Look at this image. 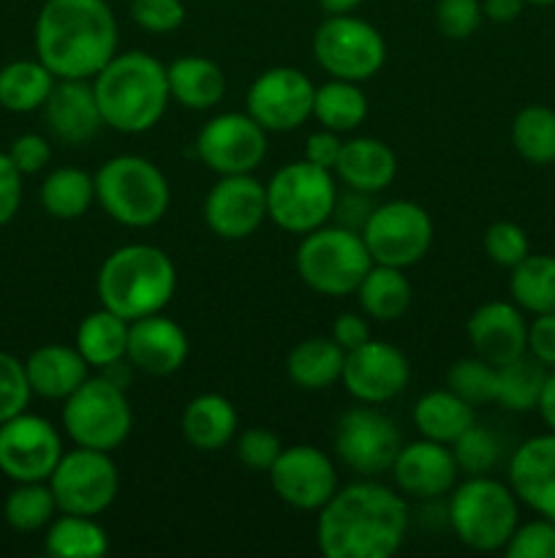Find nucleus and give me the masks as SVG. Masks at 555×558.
Returning a JSON list of instances; mask_svg holds the SVG:
<instances>
[{
  "label": "nucleus",
  "instance_id": "obj_15",
  "mask_svg": "<svg viewBox=\"0 0 555 558\" xmlns=\"http://www.w3.org/2000/svg\"><path fill=\"white\" fill-rule=\"evenodd\" d=\"M63 452L58 428L38 414L0 423V472L14 483H47Z\"/></svg>",
  "mask_w": 555,
  "mask_h": 558
},
{
  "label": "nucleus",
  "instance_id": "obj_20",
  "mask_svg": "<svg viewBox=\"0 0 555 558\" xmlns=\"http://www.w3.org/2000/svg\"><path fill=\"white\" fill-rule=\"evenodd\" d=\"M466 336L473 354L490 365H504L528 354V322L515 303L490 300L479 305L466 322Z\"/></svg>",
  "mask_w": 555,
  "mask_h": 558
},
{
  "label": "nucleus",
  "instance_id": "obj_48",
  "mask_svg": "<svg viewBox=\"0 0 555 558\" xmlns=\"http://www.w3.org/2000/svg\"><path fill=\"white\" fill-rule=\"evenodd\" d=\"M131 20L147 33H172L185 22L183 0H131Z\"/></svg>",
  "mask_w": 555,
  "mask_h": 558
},
{
  "label": "nucleus",
  "instance_id": "obj_10",
  "mask_svg": "<svg viewBox=\"0 0 555 558\" xmlns=\"http://www.w3.org/2000/svg\"><path fill=\"white\" fill-rule=\"evenodd\" d=\"M313 58L332 80L368 82L384 69L386 41L359 16H326L313 33Z\"/></svg>",
  "mask_w": 555,
  "mask_h": 558
},
{
  "label": "nucleus",
  "instance_id": "obj_21",
  "mask_svg": "<svg viewBox=\"0 0 555 558\" xmlns=\"http://www.w3.org/2000/svg\"><path fill=\"white\" fill-rule=\"evenodd\" d=\"M390 472L400 494L430 501L452 494L460 469H457L455 456H452V447L419 439L400 447Z\"/></svg>",
  "mask_w": 555,
  "mask_h": 558
},
{
  "label": "nucleus",
  "instance_id": "obj_43",
  "mask_svg": "<svg viewBox=\"0 0 555 558\" xmlns=\"http://www.w3.org/2000/svg\"><path fill=\"white\" fill-rule=\"evenodd\" d=\"M484 254L493 265L511 270L531 254V243L520 223L515 221H495L484 232Z\"/></svg>",
  "mask_w": 555,
  "mask_h": 558
},
{
  "label": "nucleus",
  "instance_id": "obj_2",
  "mask_svg": "<svg viewBox=\"0 0 555 558\" xmlns=\"http://www.w3.org/2000/svg\"><path fill=\"white\" fill-rule=\"evenodd\" d=\"M33 41L58 80H92L118 54V20L107 0H47Z\"/></svg>",
  "mask_w": 555,
  "mask_h": 558
},
{
  "label": "nucleus",
  "instance_id": "obj_18",
  "mask_svg": "<svg viewBox=\"0 0 555 558\" xmlns=\"http://www.w3.org/2000/svg\"><path fill=\"white\" fill-rule=\"evenodd\" d=\"M408 376L411 368L400 349L368 338L362 347L346 352L341 381L354 401L381 407L406 390Z\"/></svg>",
  "mask_w": 555,
  "mask_h": 558
},
{
  "label": "nucleus",
  "instance_id": "obj_46",
  "mask_svg": "<svg viewBox=\"0 0 555 558\" xmlns=\"http://www.w3.org/2000/svg\"><path fill=\"white\" fill-rule=\"evenodd\" d=\"M33 390L27 381L25 363L9 352H0V423L25 412Z\"/></svg>",
  "mask_w": 555,
  "mask_h": 558
},
{
  "label": "nucleus",
  "instance_id": "obj_16",
  "mask_svg": "<svg viewBox=\"0 0 555 558\" xmlns=\"http://www.w3.org/2000/svg\"><path fill=\"white\" fill-rule=\"evenodd\" d=\"M196 156L215 174H254L267 156V131L248 112H223L196 134Z\"/></svg>",
  "mask_w": 555,
  "mask_h": 558
},
{
  "label": "nucleus",
  "instance_id": "obj_54",
  "mask_svg": "<svg viewBox=\"0 0 555 558\" xmlns=\"http://www.w3.org/2000/svg\"><path fill=\"white\" fill-rule=\"evenodd\" d=\"M526 5V0H482V14L495 25H509L522 14Z\"/></svg>",
  "mask_w": 555,
  "mask_h": 558
},
{
  "label": "nucleus",
  "instance_id": "obj_7",
  "mask_svg": "<svg viewBox=\"0 0 555 558\" xmlns=\"http://www.w3.org/2000/svg\"><path fill=\"white\" fill-rule=\"evenodd\" d=\"M297 272L308 289L324 298H346L357 292L373 267L362 232L351 227H319L303 234L297 248Z\"/></svg>",
  "mask_w": 555,
  "mask_h": 558
},
{
  "label": "nucleus",
  "instance_id": "obj_30",
  "mask_svg": "<svg viewBox=\"0 0 555 558\" xmlns=\"http://www.w3.org/2000/svg\"><path fill=\"white\" fill-rule=\"evenodd\" d=\"M343 363H346V352L332 338L313 336L299 341L288 352L286 374L292 385H297L299 390L319 392L330 390L332 385L341 381Z\"/></svg>",
  "mask_w": 555,
  "mask_h": 558
},
{
  "label": "nucleus",
  "instance_id": "obj_25",
  "mask_svg": "<svg viewBox=\"0 0 555 558\" xmlns=\"http://www.w3.org/2000/svg\"><path fill=\"white\" fill-rule=\"evenodd\" d=\"M397 174V158L386 142L375 136H354L343 142L341 158L335 163V178L348 191L359 194H381L390 189Z\"/></svg>",
  "mask_w": 555,
  "mask_h": 558
},
{
  "label": "nucleus",
  "instance_id": "obj_55",
  "mask_svg": "<svg viewBox=\"0 0 555 558\" xmlns=\"http://www.w3.org/2000/svg\"><path fill=\"white\" fill-rule=\"evenodd\" d=\"M536 412L542 417V423L547 425V430H555V371H547V376H544Z\"/></svg>",
  "mask_w": 555,
  "mask_h": 558
},
{
  "label": "nucleus",
  "instance_id": "obj_9",
  "mask_svg": "<svg viewBox=\"0 0 555 558\" xmlns=\"http://www.w3.org/2000/svg\"><path fill=\"white\" fill-rule=\"evenodd\" d=\"M63 428L76 447L118 450L134 428L125 390L107 376H87L63 401Z\"/></svg>",
  "mask_w": 555,
  "mask_h": 558
},
{
  "label": "nucleus",
  "instance_id": "obj_42",
  "mask_svg": "<svg viewBox=\"0 0 555 558\" xmlns=\"http://www.w3.org/2000/svg\"><path fill=\"white\" fill-rule=\"evenodd\" d=\"M452 456H455L460 474H468V477H473V474H490V469H493L501 458V441L493 430L473 423L471 428L452 445Z\"/></svg>",
  "mask_w": 555,
  "mask_h": 558
},
{
  "label": "nucleus",
  "instance_id": "obj_23",
  "mask_svg": "<svg viewBox=\"0 0 555 558\" xmlns=\"http://www.w3.org/2000/svg\"><path fill=\"white\" fill-rule=\"evenodd\" d=\"M509 488L520 505L555 521V430L531 436L511 452Z\"/></svg>",
  "mask_w": 555,
  "mask_h": 558
},
{
  "label": "nucleus",
  "instance_id": "obj_5",
  "mask_svg": "<svg viewBox=\"0 0 555 558\" xmlns=\"http://www.w3.org/2000/svg\"><path fill=\"white\" fill-rule=\"evenodd\" d=\"M96 202L112 221L131 229H147L166 216L172 189L166 174L150 158L123 153L98 167Z\"/></svg>",
  "mask_w": 555,
  "mask_h": 558
},
{
  "label": "nucleus",
  "instance_id": "obj_49",
  "mask_svg": "<svg viewBox=\"0 0 555 558\" xmlns=\"http://www.w3.org/2000/svg\"><path fill=\"white\" fill-rule=\"evenodd\" d=\"M9 158L22 174H36L49 163L52 147H49V142L41 134H22L11 142Z\"/></svg>",
  "mask_w": 555,
  "mask_h": 558
},
{
  "label": "nucleus",
  "instance_id": "obj_52",
  "mask_svg": "<svg viewBox=\"0 0 555 558\" xmlns=\"http://www.w3.org/2000/svg\"><path fill=\"white\" fill-rule=\"evenodd\" d=\"M341 150H343L341 134L330 129H319L308 136V142H305V161L335 172V163L337 158H341Z\"/></svg>",
  "mask_w": 555,
  "mask_h": 558
},
{
  "label": "nucleus",
  "instance_id": "obj_34",
  "mask_svg": "<svg viewBox=\"0 0 555 558\" xmlns=\"http://www.w3.org/2000/svg\"><path fill=\"white\" fill-rule=\"evenodd\" d=\"M58 76L41 60H14L0 69V107L9 112H36L47 104Z\"/></svg>",
  "mask_w": 555,
  "mask_h": 558
},
{
  "label": "nucleus",
  "instance_id": "obj_8",
  "mask_svg": "<svg viewBox=\"0 0 555 558\" xmlns=\"http://www.w3.org/2000/svg\"><path fill=\"white\" fill-rule=\"evenodd\" d=\"M337 205L335 172L310 161H292L267 183V218L288 234L324 227Z\"/></svg>",
  "mask_w": 555,
  "mask_h": 558
},
{
  "label": "nucleus",
  "instance_id": "obj_36",
  "mask_svg": "<svg viewBox=\"0 0 555 558\" xmlns=\"http://www.w3.org/2000/svg\"><path fill=\"white\" fill-rule=\"evenodd\" d=\"M313 118L319 120L321 129L348 134V131L359 129L368 118V96L359 87V82L330 80L316 87Z\"/></svg>",
  "mask_w": 555,
  "mask_h": 558
},
{
  "label": "nucleus",
  "instance_id": "obj_44",
  "mask_svg": "<svg viewBox=\"0 0 555 558\" xmlns=\"http://www.w3.org/2000/svg\"><path fill=\"white\" fill-rule=\"evenodd\" d=\"M504 554L509 558H555V521L536 515L528 523H517Z\"/></svg>",
  "mask_w": 555,
  "mask_h": 558
},
{
  "label": "nucleus",
  "instance_id": "obj_14",
  "mask_svg": "<svg viewBox=\"0 0 555 558\" xmlns=\"http://www.w3.org/2000/svg\"><path fill=\"white\" fill-rule=\"evenodd\" d=\"M313 96L316 85L308 74L292 65H275L250 82L245 112L264 131L286 134L313 118Z\"/></svg>",
  "mask_w": 555,
  "mask_h": 558
},
{
  "label": "nucleus",
  "instance_id": "obj_26",
  "mask_svg": "<svg viewBox=\"0 0 555 558\" xmlns=\"http://www.w3.org/2000/svg\"><path fill=\"white\" fill-rule=\"evenodd\" d=\"M87 371L90 365L82 357L79 349L63 347V343L38 347L25 360V374L33 396H41L47 401H65L87 379Z\"/></svg>",
  "mask_w": 555,
  "mask_h": 558
},
{
  "label": "nucleus",
  "instance_id": "obj_17",
  "mask_svg": "<svg viewBox=\"0 0 555 558\" xmlns=\"http://www.w3.org/2000/svg\"><path fill=\"white\" fill-rule=\"evenodd\" d=\"M267 477L283 505L303 512H319L337 490L335 463L313 445L283 447Z\"/></svg>",
  "mask_w": 555,
  "mask_h": 558
},
{
  "label": "nucleus",
  "instance_id": "obj_41",
  "mask_svg": "<svg viewBox=\"0 0 555 558\" xmlns=\"http://www.w3.org/2000/svg\"><path fill=\"white\" fill-rule=\"evenodd\" d=\"M446 387L471 407L495 401V365L482 357H462L446 371Z\"/></svg>",
  "mask_w": 555,
  "mask_h": 558
},
{
  "label": "nucleus",
  "instance_id": "obj_39",
  "mask_svg": "<svg viewBox=\"0 0 555 558\" xmlns=\"http://www.w3.org/2000/svg\"><path fill=\"white\" fill-rule=\"evenodd\" d=\"M511 145L533 167L555 163V109L542 104L522 107L511 120Z\"/></svg>",
  "mask_w": 555,
  "mask_h": 558
},
{
  "label": "nucleus",
  "instance_id": "obj_31",
  "mask_svg": "<svg viewBox=\"0 0 555 558\" xmlns=\"http://www.w3.org/2000/svg\"><path fill=\"white\" fill-rule=\"evenodd\" d=\"M354 294H357L359 308L365 311V316L375 322H395L411 305L414 289L406 270L390 265H375L373 262V267H370L368 276L362 278V283H359Z\"/></svg>",
  "mask_w": 555,
  "mask_h": 558
},
{
  "label": "nucleus",
  "instance_id": "obj_53",
  "mask_svg": "<svg viewBox=\"0 0 555 558\" xmlns=\"http://www.w3.org/2000/svg\"><path fill=\"white\" fill-rule=\"evenodd\" d=\"M330 338L343 349V352H351V349L362 347L370 338V325L362 314H341L332 322Z\"/></svg>",
  "mask_w": 555,
  "mask_h": 558
},
{
  "label": "nucleus",
  "instance_id": "obj_1",
  "mask_svg": "<svg viewBox=\"0 0 555 558\" xmlns=\"http://www.w3.org/2000/svg\"><path fill=\"white\" fill-rule=\"evenodd\" d=\"M406 534V499L375 477L337 488L316 523V543L326 558H390Z\"/></svg>",
  "mask_w": 555,
  "mask_h": 558
},
{
  "label": "nucleus",
  "instance_id": "obj_57",
  "mask_svg": "<svg viewBox=\"0 0 555 558\" xmlns=\"http://www.w3.org/2000/svg\"><path fill=\"white\" fill-rule=\"evenodd\" d=\"M528 5H555V0H526Z\"/></svg>",
  "mask_w": 555,
  "mask_h": 558
},
{
  "label": "nucleus",
  "instance_id": "obj_24",
  "mask_svg": "<svg viewBox=\"0 0 555 558\" xmlns=\"http://www.w3.org/2000/svg\"><path fill=\"white\" fill-rule=\"evenodd\" d=\"M41 109L47 129L65 145H85L103 125L92 82L87 80H58Z\"/></svg>",
  "mask_w": 555,
  "mask_h": 558
},
{
  "label": "nucleus",
  "instance_id": "obj_19",
  "mask_svg": "<svg viewBox=\"0 0 555 558\" xmlns=\"http://www.w3.org/2000/svg\"><path fill=\"white\" fill-rule=\"evenodd\" d=\"M207 229L221 240H245L267 218V185L254 174H221L201 207Z\"/></svg>",
  "mask_w": 555,
  "mask_h": 558
},
{
  "label": "nucleus",
  "instance_id": "obj_37",
  "mask_svg": "<svg viewBox=\"0 0 555 558\" xmlns=\"http://www.w3.org/2000/svg\"><path fill=\"white\" fill-rule=\"evenodd\" d=\"M92 202H96V180L85 169L60 167L44 178L41 205L52 218L74 221L90 210Z\"/></svg>",
  "mask_w": 555,
  "mask_h": 558
},
{
  "label": "nucleus",
  "instance_id": "obj_38",
  "mask_svg": "<svg viewBox=\"0 0 555 558\" xmlns=\"http://www.w3.org/2000/svg\"><path fill=\"white\" fill-rule=\"evenodd\" d=\"M544 376H547V368L539 365L531 354L498 365L495 368V403H501L506 412H533Z\"/></svg>",
  "mask_w": 555,
  "mask_h": 558
},
{
  "label": "nucleus",
  "instance_id": "obj_12",
  "mask_svg": "<svg viewBox=\"0 0 555 558\" xmlns=\"http://www.w3.org/2000/svg\"><path fill=\"white\" fill-rule=\"evenodd\" d=\"M47 483L60 512L98 518L118 499L120 472L109 452L76 447L60 456Z\"/></svg>",
  "mask_w": 555,
  "mask_h": 558
},
{
  "label": "nucleus",
  "instance_id": "obj_11",
  "mask_svg": "<svg viewBox=\"0 0 555 558\" xmlns=\"http://www.w3.org/2000/svg\"><path fill=\"white\" fill-rule=\"evenodd\" d=\"M359 232L375 265L400 267V270L422 262L433 245L430 213L408 199L375 205Z\"/></svg>",
  "mask_w": 555,
  "mask_h": 558
},
{
  "label": "nucleus",
  "instance_id": "obj_28",
  "mask_svg": "<svg viewBox=\"0 0 555 558\" xmlns=\"http://www.w3.org/2000/svg\"><path fill=\"white\" fill-rule=\"evenodd\" d=\"M169 93L174 101L194 112L218 107L226 96V76L212 63L210 58L201 54H183L166 65Z\"/></svg>",
  "mask_w": 555,
  "mask_h": 558
},
{
  "label": "nucleus",
  "instance_id": "obj_35",
  "mask_svg": "<svg viewBox=\"0 0 555 558\" xmlns=\"http://www.w3.org/2000/svg\"><path fill=\"white\" fill-rule=\"evenodd\" d=\"M44 550L54 558H98L109 554V534L92 515L63 512L49 523Z\"/></svg>",
  "mask_w": 555,
  "mask_h": 558
},
{
  "label": "nucleus",
  "instance_id": "obj_51",
  "mask_svg": "<svg viewBox=\"0 0 555 558\" xmlns=\"http://www.w3.org/2000/svg\"><path fill=\"white\" fill-rule=\"evenodd\" d=\"M22 178L25 174L14 167L9 153H0V227L16 216L22 205Z\"/></svg>",
  "mask_w": 555,
  "mask_h": 558
},
{
  "label": "nucleus",
  "instance_id": "obj_33",
  "mask_svg": "<svg viewBox=\"0 0 555 558\" xmlns=\"http://www.w3.org/2000/svg\"><path fill=\"white\" fill-rule=\"evenodd\" d=\"M509 298L522 314H555V254H528L511 267Z\"/></svg>",
  "mask_w": 555,
  "mask_h": 558
},
{
  "label": "nucleus",
  "instance_id": "obj_32",
  "mask_svg": "<svg viewBox=\"0 0 555 558\" xmlns=\"http://www.w3.org/2000/svg\"><path fill=\"white\" fill-rule=\"evenodd\" d=\"M128 325L123 316L112 314L109 308H98L82 319L79 330H76V343L82 357L87 360L90 368H109V365L125 360V349H128Z\"/></svg>",
  "mask_w": 555,
  "mask_h": 558
},
{
  "label": "nucleus",
  "instance_id": "obj_47",
  "mask_svg": "<svg viewBox=\"0 0 555 558\" xmlns=\"http://www.w3.org/2000/svg\"><path fill=\"white\" fill-rule=\"evenodd\" d=\"M234 450H237L239 463H243L245 469H250V472H270L275 458L281 456L283 445L272 430L248 428L237 436Z\"/></svg>",
  "mask_w": 555,
  "mask_h": 558
},
{
  "label": "nucleus",
  "instance_id": "obj_29",
  "mask_svg": "<svg viewBox=\"0 0 555 558\" xmlns=\"http://www.w3.org/2000/svg\"><path fill=\"white\" fill-rule=\"evenodd\" d=\"M414 428L419 430L422 439L439 441V445L452 447L473 423L477 414L468 401L446 387V390L424 392L417 403H414Z\"/></svg>",
  "mask_w": 555,
  "mask_h": 558
},
{
  "label": "nucleus",
  "instance_id": "obj_50",
  "mask_svg": "<svg viewBox=\"0 0 555 558\" xmlns=\"http://www.w3.org/2000/svg\"><path fill=\"white\" fill-rule=\"evenodd\" d=\"M528 354L547 371H555V314L533 316L528 325Z\"/></svg>",
  "mask_w": 555,
  "mask_h": 558
},
{
  "label": "nucleus",
  "instance_id": "obj_3",
  "mask_svg": "<svg viewBox=\"0 0 555 558\" xmlns=\"http://www.w3.org/2000/svg\"><path fill=\"white\" fill-rule=\"evenodd\" d=\"M103 125L120 134H145L161 123L169 107L166 65L150 52H118L92 76Z\"/></svg>",
  "mask_w": 555,
  "mask_h": 558
},
{
  "label": "nucleus",
  "instance_id": "obj_27",
  "mask_svg": "<svg viewBox=\"0 0 555 558\" xmlns=\"http://www.w3.org/2000/svg\"><path fill=\"white\" fill-rule=\"evenodd\" d=\"M237 409L226 396L218 392H205L188 401L180 417V430L183 439L199 452H218L232 445L237 436Z\"/></svg>",
  "mask_w": 555,
  "mask_h": 558
},
{
  "label": "nucleus",
  "instance_id": "obj_13",
  "mask_svg": "<svg viewBox=\"0 0 555 558\" xmlns=\"http://www.w3.org/2000/svg\"><path fill=\"white\" fill-rule=\"evenodd\" d=\"M403 439L397 425L370 403L341 414L335 428V452L359 477H381L390 472Z\"/></svg>",
  "mask_w": 555,
  "mask_h": 558
},
{
  "label": "nucleus",
  "instance_id": "obj_4",
  "mask_svg": "<svg viewBox=\"0 0 555 558\" xmlns=\"http://www.w3.org/2000/svg\"><path fill=\"white\" fill-rule=\"evenodd\" d=\"M177 270L166 251L147 243H128L103 259L96 278V292L103 308L125 322L161 314L174 298Z\"/></svg>",
  "mask_w": 555,
  "mask_h": 558
},
{
  "label": "nucleus",
  "instance_id": "obj_56",
  "mask_svg": "<svg viewBox=\"0 0 555 558\" xmlns=\"http://www.w3.org/2000/svg\"><path fill=\"white\" fill-rule=\"evenodd\" d=\"M319 5L326 11V16H337V14H354V11L362 5V0H319Z\"/></svg>",
  "mask_w": 555,
  "mask_h": 558
},
{
  "label": "nucleus",
  "instance_id": "obj_6",
  "mask_svg": "<svg viewBox=\"0 0 555 558\" xmlns=\"http://www.w3.org/2000/svg\"><path fill=\"white\" fill-rule=\"evenodd\" d=\"M449 523L455 537L479 554L504 550L520 523V501L506 483L473 474L452 488Z\"/></svg>",
  "mask_w": 555,
  "mask_h": 558
},
{
  "label": "nucleus",
  "instance_id": "obj_22",
  "mask_svg": "<svg viewBox=\"0 0 555 558\" xmlns=\"http://www.w3.org/2000/svg\"><path fill=\"white\" fill-rule=\"evenodd\" d=\"M190 352L188 336L174 319L161 314L141 316L128 325L125 360L147 376H172L185 365Z\"/></svg>",
  "mask_w": 555,
  "mask_h": 558
},
{
  "label": "nucleus",
  "instance_id": "obj_40",
  "mask_svg": "<svg viewBox=\"0 0 555 558\" xmlns=\"http://www.w3.org/2000/svg\"><path fill=\"white\" fill-rule=\"evenodd\" d=\"M58 510L49 483H16V488L5 496L3 518L14 532H38L49 526Z\"/></svg>",
  "mask_w": 555,
  "mask_h": 558
},
{
  "label": "nucleus",
  "instance_id": "obj_45",
  "mask_svg": "<svg viewBox=\"0 0 555 558\" xmlns=\"http://www.w3.org/2000/svg\"><path fill=\"white\" fill-rule=\"evenodd\" d=\"M482 0H439L435 3V25L449 41H466L482 25Z\"/></svg>",
  "mask_w": 555,
  "mask_h": 558
}]
</instances>
